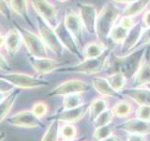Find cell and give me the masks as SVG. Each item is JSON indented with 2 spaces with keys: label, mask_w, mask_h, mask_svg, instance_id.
I'll return each mask as SVG.
<instances>
[{
  "label": "cell",
  "mask_w": 150,
  "mask_h": 141,
  "mask_svg": "<svg viewBox=\"0 0 150 141\" xmlns=\"http://www.w3.org/2000/svg\"><path fill=\"white\" fill-rule=\"evenodd\" d=\"M147 47H141L124 56L110 54L105 65L108 73L112 74L115 73H122L127 78L133 77L134 73L142 62Z\"/></svg>",
  "instance_id": "6da1fadb"
},
{
  "label": "cell",
  "mask_w": 150,
  "mask_h": 141,
  "mask_svg": "<svg viewBox=\"0 0 150 141\" xmlns=\"http://www.w3.org/2000/svg\"><path fill=\"white\" fill-rule=\"evenodd\" d=\"M120 14V11L112 3H107L102 7L96 22V35L98 41L105 42Z\"/></svg>",
  "instance_id": "7a4b0ae2"
},
{
  "label": "cell",
  "mask_w": 150,
  "mask_h": 141,
  "mask_svg": "<svg viewBox=\"0 0 150 141\" xmlns=\"http://www.w3.org/2000/svg\"><path fill=\"white\" fill-rule=\"evenodd\" d=\"M111 54V48H108L101 56L93 58H83L81 62L73 66L60 67L56 70L58 73H76L83 74H97L105 69L107 59Z\"/></svg>",
  "instance_id": "3957f363"
},
{
  "label": "cell",
  "mask_w": 150,
  "mask_h": 141,
  "mask_svg": "<svg viewBox=\"0 0 150 141\" xmlns=\"http://www.w3.org/2000/svg\"><path fill=\"white\" fill-rule=\"evenodd\" d=\"M13 26L20 32L22 40L23 41V43H25L29 55L38 56V58H46L47 56V51L45 47L46 45L44 44L43 41L41 40V38L40 36L36 35L34 32L26 29V28H25L17 22H14Z\"/></svg>",
  "instance_id": "277c9868"
},
{
  "label": "cell",
  "mask_w": 150,
  "mask_h": 141,
  "mask_svg": "<svg viewBox=\"0 0 150 141\" xmlns=\"http://www.w3.org/2000/svg\"><path fill=\"white\" fill-rule=\"evenodd\" d=\"M36 20L40 37L43 41L44 44L60 58L63 54V45L61 44L59 39L56 36L54 27H52L48 23L39 15L36 17Z\"/></svg>",
  "instance_id": "5b68a950"
},
{
  "label": "cell",
  "mask_w": 150,
  "mask_h": 141,
  "mask_svg": "<svg viewBox=\"0 0 150 141\" xmlns=\"http://www.w3.org/2000/svg\"><path fill=\"white\" fill-rule=\"evenodd\" d=\"M0 77L7 79L16 88L20 89H34L43 87H48L49 82L41 80L25 73H8L7 74H1Z\"/></svg>",
  "instance_id": "8992f818"
},
{
  "label": "cell",
  "mask_w": 150,
  "mask_h": 141,
  "mask_svg": "<svg viewBox=\"0 0 150 141\" xmlns=\"http://www.w3.org/2000/svg\"><path fill=\"white\" fill-rule=\"evenodd\" d=\"M6 121L9 125L20 127V128H42L44 127L42 120L37 117L31 109L19 111L11 117H8Z\"/></svg>",
  "instance_id": "52a82bcc"
},
{
  "label": "cell",
  "mask_w": 150,
  "mask_h": 141,
  "mask_svg": "<svg viewBox=\"0 0 150 141\" xmlns=\"http://www.w3.org/2000/svg\"><path fill=\"white\" fill-rule=\"evenodd\" d=\"M90 88V85L81 79H69L56 86L47 94V96H66L68 94L83 93L88 91Z\"/></svg>",
  "instance_id": "ba28073f"
},
{
  "label": "cell",
  "mask_w": 150,
  "mask_h": 141,
  "mask_svg": "<svg viewBox=\"0 0 150 141\" xmlns=\"http://www.w3.org/2000/svg\"><path fill=\"white\" fill-rule=\"evenodd\" d=\"M33 8L39 16L45 20L52 27H55L58 24V9L48 0H30Z\"/></svg>",
  "instance_id": "9c48e42d"
},
{
  "label": "cell",
  "mask_w": 150,
  "mask_h": 141,
  "mask_svg": "<svg viewBox=\"0 0 150 141\" xmlns=\"http://www.w3.org/2000/svg\"><path fill=\"white\" fill-rule=\"evenodd\" d=\"M54 29L56 36H57V38L61 42V44L63 45V47H65L66 49H68L70 53L74 55L79 59H83V54L80 52L78 48L77 41L74 39V37L72 36L71 33H70L68 30V28L66 27L64 20H61L60 22H58V24L56 25V26Z\"/></svg>",
  "instance_id": "30bf717a"
},
{
  "label": "cell",
  "mask_w": 150,
  "mask_h": 141,
  "mask_svg": "<svg viewBox=\"0 0 150 141\" xmlns=\"http://www.w3.org/2000/svg\"><path fill=\"white\" fill-rule=\"evenodd\" d=\"M88 111V105L83 103L81 106L71 109H64L60 112L55 113L48 118V120H57L64 123H77L81 120H83Z\"/></svg>",
  "instance_id": "8fae6325"
},
{
  "label": "cell",
  "mask_w": 150,
  "mask_h": 141,
  "mask_svg": "<svg viewBox=\"0 0 150 141\" xmlns=\"http://www.w3.org/2000/svg\"><path fill=\"white\" fill-rule=\"evenodd\" d=\"M79 16L81 18L83 26L90 34H96V22H97V9L93 4L78 3Z\"/></svg>",
  "instance_id": "7c38bea8"
},
{
  "label": "cell",
  "mask_w": 150,
  "mask_h": 141,
  "mask_svg": "<svg viewBox=\"0 0 150 141\" xmlns=\"http://www.w3.org/2000/svg\"><path fill=\"white\" fill-rule=\"evenodd\" d=\"M28 60H29V63L31 64L34 70L39 75H44L54 72L60 67H63L64 65V63L48 58L47 56L46 58H38V56L28 55Z\"/></svg>",
  "instance_id": "4fadbf2b"
},
{
  "label": "cell",
  "mask_w": 150,
  "mask_h": 141,
  "mask_svg": "<svg viewBox=\"0 0 150 141\" xmlns=\"http://www.w3.org/2000/svg\"><path fill=\"white\" fill-rule=\"evenodd\" d=\"M64 23L68 30L71 33L79 45L83 44V24L79 14L69 9L65 12Z\"/></svg>",
  "instance_id": "5bb4252c"
},
{
  "label": "cell",
  "mask_w": 150,
  "mask_h": 141,
  "mask_svg": "<svg viewBox=\"0 0 150 141\" xmlns=\"http://www.w3.org/2000/svg\"><path fill=\"white\" fill-rule=\"evenodd\" d=\"M121 130L128 134H140L147 135H150V121L140 120L138 118L127 119L126 121L119 125Z\"/></svg>",
  "instance_id": "9a60e30c"
},
{
  "label": "cell",
  "mask_w": 150,
  "mask_h": 141,
  "mask_svg": "<svg viewBox=\"0 0 150 141\" xmlns=\"http://www.w3.org/2000/svg\"><path fill=\"white\" fill-rule=\"evenodd\" d=\"M148 83H150V58L147 48L142 62L133 75V88L143 87Z\"/></svg>",
  "instance_id": "2e32d148"
},
{
  "label": "cell",
  "mask_w": 150,
  "mask_h": 141,
  "mask_svg": "<svg viewBox=\"0 0 150 141\" xmlns=\"http://www.w3.org/2000/svg\"><path fill=\"white\" fill-rule=\"evenodd\" d=\"M144 28V27L143 26L142 23H137V24H135L134 26L131 28V29H129L126 39L124 40L123 43H122V48H121L122 55L121 56L129 54V52L134 48L135 45L137 44V42L140 40Z\"/></svg>",
  "instance_id": "e0dca14e"
},
{
  "label": "cell",
  "mask_w": 150,
  "mask_h": 141,
  "mask_svg": "<svg viewBox=\"0 0 150 141\" xmlns=\"http://www.w3.org/2000/svg\"><path fill=\"white\" fill-rule=\"evenodd\" d=\"M92 86L95 88V90L103 98H112V97H119L120 93L115 91L112 88L110 83L108 82L107 78L95 76L92 78Z\"/></svg>",
  "instance_id": "ac0fdd59"
},
{
  "label": "cell",
  "mask_w": 150,
  "mask_h": 141,
  "mask_svg": "<svg viewBox=\"0 0 150 141\" xmlns=\"http://www.w3.org/2000/svg\"><path fill=\"white\" fill-rule=\"evenodd\" d=\"M22 41L23 40L20 32L16 28H12L5 36V46H6L8 54L11 58H13L17 54L19 49L21 48Z\"/></svg>",
  "instance_id": "d6986e66"
},
{
  "label": "cell",
  "mask_w": 150,
  "mask_h": 141,
  "mask_svg": "<svg viewBox=\"0 0 150 141\" xmlns=\"http://www.w3.org/2000/svg\"><path fill=\"white\" fill-rule=\"evenodd\" d=\"M19 89L15 88L11 92H9V94H8V95L0 102V123H2V121L6 120L8 114L11 113L18 96L20 95V93H21V90H19Z\"/></svg>",
  "instance_id": "ffe728a7"
},
{
  "label": "cell",
  "mask_w": 150,
  "mask_h": 141,
  "mask_svg": "<svg viewBox=\"0 0 150 141\" xmlns=\"http://www.w3.org/2000/svg\"><path fill=\"white\" fill-rule=\"evenodd\" d=\"M115 117L118 119H128L134 112V105L128 99H119L112 107Z\"/></svg>",
  "instance_id": "44dd1931"
},
{
  "label": "cell",
  "mask_w": 150,
  "mask_h": 141,
  "mask_svg": "<svg viewBox=\"0 0 150 141\" xmlns=\"http://www.w3.org/2000/svg\"><path fill=\"white\" fill-rule=\"evenodd\" d=\"M107 108H109V102L106 98L100 97L94 99L90 102V103H88L87 113L89 115V119L91 121H94L96 118Z\"/></svg>",
  "instance_id": "7402d4cb"
},
{
  "label": "cell",
  "mask_w": 150,
  "mask_h": 141,
  "mask_svg": "<svg viewBox=\"0 0 150 141\" xmlns=\"http://www.w3.org/2000/svg\"><path fill=\"white\" fill-rule=\"evenodd\" d=\"M107 49L104 42L100 41L89 42L83 46V58H93L101 56Z\"/></svg>",
  "instance_id": "603a6c76"
},
{
  "label": "cell",
  "mask_w": 150,
  "mask_h": 141,
  "mask_svg": "<svg viewBox=\"0 0 150 141\" xmlns=\"http://www.w3.org/2000/svg\"><path fill=\"white\" fill-rule=\"evenodd\" d=\"M9 6L18 15H20L32 28L34 27L32 20L28 13L27 0H9Z\"/></svg>",
  "instance_id": "cb8c5ba5"
},
{
  "label": "cell",
  "mask_w": 150,
  "mask_h": 141,
  "mask_svg": "<svg viewBox=\"0 0 150 141\" xmlns=\"http://www.w3.org/2000/svg\"><path fill=\"white\" fill-rule=\"evenodd\" d=\"M150 0H135V1L127 4V7L123 12V16L135 17L142 13L147 7Z\"/></svg>",
  "instance_id": "d4e9b609"
},
{
  "label": "cell",
  "mask_w": 150,
  "mask_h": 141,
  "mask_svg": "<svg viewBox=\"0 0 150 141\" xmlns=\"http://www.w3.org/2000/svg\"><path fill=\"white\" fill-rule=\"evenodd\" d=\"M108 82L110 83L112 88L115 89V91L119 92L124 91V89L127 86V78L122 73H115L109 74L106 77Z\"/></svg>",
  "instance_id": "484cf974"
},
{
  "label": "cell",
  "mask_w": 150,
  "mask_h": 141,
  "mask_svg": "<svg viewBox=\"0 0 150 141\" xmlns=\"http://www.w3.org/2000/svg\"><path fill=\"white\" fill-rule=\"evenodd\" d=\"M62 105L64 109H71V108L81 106L83 105V97L82 93L68 94V95L64 96Z\"/></svg>",
  "instance_id": "4316f807"
},
{
  "label": "cell",
  "mask_w": 150,
  "mask_h": 141,
  "mask_svg": "<svg viewBox=\"0 0 150 141\" xmlns=\"http://www.w3.org/2000/svg\"><path fill=\"white\" fill-rule=\"evenodd\" d=\"M59 121L52 120L40 141H59Z\"/></svg>",
  "instance_id": "83f0119b"
},
{
  "label": "cell",
  "mask_w": 150,
  "mask_h": 141,
  "mask_svg": "<svg viewBox=\"0 0 150 141\" xmlns=\"http://www.w3.org/2000/svg\"><path fill=\"white\" fill-rule=\"evenodd\" d=\"M129 31V30H128L127 28L123 26H121L120 25L115 26L112 28L108 39H110L115 44H122L124 40L126 39L127 35H128Z\"/></svg>",
  "instance_id": "f1b7e54d"
},
{
  "label": "cell",
  "mask_w": 150,
  "mask_h": 141,
  "mask_svg": "<svg viewBox=\"0 0 150 141\" xmlns=\"http://www.w3.org/2000/svg\"><path fill=\"white\" fill-rule=\"evenodd\" d=\"M59 135L66 140L75 139L78 135V128L73 123H64L59 127Z\"/></svg>",
  "instance_id": "f546056e"
},
{
  "label": "cell",
  "mask_w": 150,
  "mask_h": 141,
  "mask_svg": "<svg viewBox=\"0 0 150 141\" xmlns=\"http://www.w3.org/2000/svg\"><path fill=\"white\" fill-rule=\"evenodd\" d=\"M115 132L114 126L111 124L104 125V126H100L96 127L95 131L93 133V138L95 141H102L108 136L112 135Z\"/></svg>",
  "instance_id": "4dcf8cb0"
},
{
  "label": "cell",
  "mask_w": 150,
  "mask_h": 141,
  "mask_svg": "<svg viewBox=\"0 0 150 141\" xmlns=\"http://www.w3.org/2000/svg\"><path fill=\"white\" fill-rule=\"evenodd\" d=\"M114 118H115V115H114V112L112 110V108H107L106 110L100 113V114L95 119V120L93 121L94 126H95V128H96V127L111 124V122L114 120Z\"/></svg>",
  "instance_id": "1f68e13d"
},
{
  "label": "cell",
  "mask_w": 150,
  "mask_h": 141,
  "mask_svg": "<svg viewBox=\"0 0 150 141\" xmlns=\"http://www.w3.org/2000/svg\"><path fill=\"white\" fill-rule=\"evenodd\" d=\"M31 110L33 111V113H34L37 117H39L40 119L42 120L43 118L46 117L47 114H48L49 106L45 102L39 101V102H36L34 105H33Z\"/></svg>",
  "instance_id": "d6a6232c"
},
{
  "label": "cell",
  "mask_w": 150,
  "mask_h": 141,
  "mask_svg": "<svg viewBox=\"0 0 150 141\" xmlns=\"http://www.w3.org/2000/svg\"><path fill=\"white\" fill-rule=\"evenodd\" d=\"M134 114L140 120L150 121V103H141L134 110Z\"/></svg>",
  "instance_id": "836d02e7"
},
{
  "label": "cell",
  "mask_w": 150,
  "mask_h": 141,
  "mask_svg": "<svg viewBox=\"0 0 150 141\" xmlns=\"http://www.w3.org/2000/svg\"><path fill=\"white\" fill-rule=\"evenodd\" d=\"M148 43H150V27L144 28L140 40L137 42V44L135 45L134 48L137 49V48H141V47H144V45H146Z\"/></svg>",
  "instance_id": "e575fe53"
},
{
  "label": "cell",
  "mask_w": 150,
  "mask_h": 141,
  "mask_svg": "<svg viewBox=\"0 0 150 141\" xmlns=\"http://www.w3.org/2000/svg\"><path fill=\"white\" fill-rule=\"evenodd\" d=\"M15 88H16L14 87L11 82L8 81L7 79L0 77V92L7 94L8 92H11Z\"/></svg>",
  "instance_id": "d590c367"
},
{
  "label": "cell",
  "mask_w": 150,
  "mask_h": 141,
  "mask_svg": "<svg viewBox=\"0 0 150 141\" xmlns=\"http://www.w3.org/2000/svg\"><path fill=\"white\" fill-rule=\"evenodd\" d=\"M0 13L4 17H6L7 20L11 21V8L6 0H0Z\"/></svg>",
  "instance_id": "8d00e7d4"
},
{
  "label": "cell",
  "mask_w": 150,
  "mask_h": 141,
  "mask_svg": "<svg viewBox=\"0 0 150 141\" xmlns=\"http://www.w3.org/2000/svg\"><path fill=\"white\" fill-rule=\"evenodd\" d=\"M119 25L121 26H123L125 28H127L128 30L131 29L133 26H134V22L132 20V18L131 17H127V16H122V18L120 19V23Z\"/></svg>",
  "instance_id": "74e56055"
},
{
  "label": "cell",
  "mask_w": 150,
  "mask_h": 141,
  "mask_svg": "<svg viewBox=\"0 0 150 141\" xmlns=\"http://www.w3.org/2000/svg\"><path fill=\"white\" fill-rule=\"evenodd\" d=\"M125 141H148L146 135L140 134H128Z\"/></svg>",
  "instance_id": "f35d334b"
},
{
  "label": "cell",
  "mask_w": 150,
  "mask_h": 141,
  "mask_svg": "<svg viewBox=\"0 0 150 141\" xmlns=\"http://www.w3.org/2000/svg\"><path fill=\"white\" fill-rule=\"evenodd\" d=\"M0 70H5V72H8V70H11V66L8 65V61L2 54H0Z\"/></svg>",
  "instance_id": "ab89813d"
},
{
  "label": "cell",
  "mask_w": 150,
  "mask_h": 141,
  "mask_svg": "<svg viewBox=\"0 0 150 141\" xmlns=\"http://www.w3.org/2000/svg\"><path fill=\"white\" fill-rule=\"evenodd\" d=\"M142 25L144 28L150 27V11H146L144 13V15L143 17V21H142Z\"/></svg>",
  "instance_id": "60d3db41"
},
{
  "label": "cell",
  "mask_w": 150,
  "mask_h": 141,
  "mask_svg": "<svg viewBox=\"0 0 150 141\" xmlns=\"http://www.w3.org/2000/svg\"><path fill=\"white\" fill-rule=\"evenodd\" d=\"M102 141H122V140H121V138L119 137L118 135L112 134V135L108 136L107 138H105L104 140H102Z\"/></svg>",
  "instance_id": "b9f144b4"
},
{
  "label": "cell",
  "mask_w": 150,
  "mask_h": 141,
  "mask_svg": "<svg viewBox=\"0 0 150 141\" xmlns=\"http://www.w3.org/2000/svg\"><path fill=\"white\" fill-rule=\"evenodd\" d=\"M112 1L116 3H120V4H129V3L135 1V0H112Z\"/></svg>",
  "instance_id": "7bdbcfd3"
},
{
  "label": "cell",
  "mask_w": 150,
  "mask_h": 141,
  "mask_svg": "<svg viewBox=\"0 0 150 141\" xmlns=\"http://www.w3.org/2000/svg\"><path fill=\"white\" fill-rule=\"evenodd\" d=\"M5 138H6V133L4 131L0 132V141H4Z\"/></svg>",
  "instance_id": "ee69618b"
},
{
  "label": "cell",
  "mask_w": 150,
  "mask_h": 141,
  "mask_svg": "<svg viewBox=\"0 0 150 141\" xmlns=\"http://www.w3.org/2000/svg\"><path fill=\"white\" fill-rule=\"evenodd\" d=\"M3 45H5V37L0 35V47H2Z\"/></svg>",
  "instance_id": "f6af8a7d"
},
{
  "label": "cell",
  "mask_w": 150,
  "mask_h": 141,
  "mask_svg": "<svg viewBox=\"0 0 150 141\" xmlns=\"http://www.w3.org/2000/svg\"><path fill=\"white\" fill-rule=\"evenodd\" d=\"M139 88L146 89V90H149V91H150V83H148V84H146V85H144V86H143V87H140Z\"/></svg>",
  "instance_id": "bcb514c9"
},
{
  "label": "cell",
  "mask_w": 150,
  "mask_h": 141,
  "mask_svg": "<svg viewBox=\"0 0 150 141\" xmlns=\"http://www.w3.org/2000/svg\"><path fill=\"white\" fill-rule=\"evenodd\" d=\"M7 96V94H5V93H2V92H0V102H1L3 99Z\"/></svg>",
  "instance_id": "7dc6e473"
},
{
  "label": "cell",
  "mask_w": 150,
  "mask_h": 141,
  "mask_svg": "<svg viewBox=\"0 0 150 141\" xmlns=\"http://www.w3.org/2000/svg\"><path fill=\"white\" fill-rule=\"evenodd\" d=\"M62 141H80L78 138H75V139H70V140H66V139H63Z\"/></svg>",
  "instance_id": "c3c4849f"
},
{
  "label": "cell",
  "mask_w": 150,
  "mask_h": 141,
  "mask_svg": "<svg viewBox=\"0 0 150 141\" xmlns=\"http://www.w3.org/2000/svg\"><path fill=\"white\" fill-rule=\"evenodd\" d=\"M57 1H59V2H66V1H68V0H57Z\"/></svg>",
  "instance_id": "681fc988"
},
{
  "label": "cell",
  "mask_w": 150,
  "mask_h": 141,
  "mask_svg": "<svg viewBox=\"0 0 150 141\" xmlns=\"http://www.w3.org/2000/svg\"><path fill=\"white\" fill-rule=\"evenodd\" d=\"M80 141H88V140H80Z\"/></svg>",
  "instance_id": "f907efd6"
}]
</instances>
